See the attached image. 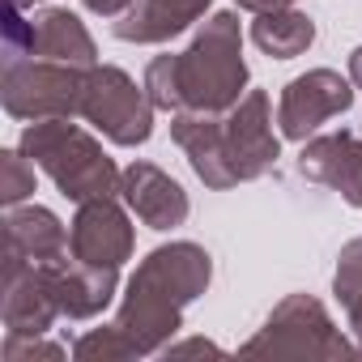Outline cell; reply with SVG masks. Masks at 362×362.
I'll return each instance as SVG.
<instances>
[{
    "label": "cell",
    "instance_id": "6da1fadb",
    "mask_svg": "<svg viewBox=\"0 0 362 362\" xmlns=\"http://www.w3.org/2000/svg\"><path fill=\"white\" fill-rule=\"evenodd\" d=\"M209 277H214L209 252L188 239L162 243L136 264L115 315V328L136 358L162 354L175 341V332L184 328V307L209 290Z\"/></svg>",
    "mask_w": 362,
    "mask_h": 362
},
{
    "label": "cell",
    "instance_id": "7a4b0ae2",
    "mask_svg": "<svg viewBox=\"0 0 362 362\" xmlns=\"http://www.w3.org/2000/svg\"><path fill=\"white\" fill-rule=\"evenodd\" d=\"M175 81H179V111L226 115L247 94L243 30L230 9L214 13L192 39V47L175 56Z\"/></svg>",
    "mask_w": 362,
    "mask_h": 362
},
{
    "label": "cell",
    "instance_id": "3957f363",
    "mask_svg": "<svg viewBox=\"0 0 362 362\" xmlns=\"http://www.w3.org/2000/svg\"><path fill=\"white\" fill-rule=\"evenodd\" d=\"M18 149L35 166H43L56 179V188L77 205L119 197L124 170H115V162L103 153V145L73 119H35V124H26Z\"/></svg>",
    "mask_w": 362,
    "mask_h": 362
},
{
    "label": "cell",
    "instance_id": "277c9868",
    "mask_svg": "<svg viewBox=\"0 0 362 362\" xmlns=\"http://www.w3.org/2000/svg\"><path fill=\"white\" fill-rule=\"evenodd\" d=\"M243 358H354L358 349L345 341V332L332 324V315L324 311L320 298L311 294H290L273 307V315L264 320V328L239 349Z\"/></svg>",
    "mask_w": 362,
    "mask_h": 362
},
{
    "label": "cell",
    "instance_id": "5b68a950",
    "mask_svg": "<svg viewBox=\"0 0 362 362\" xmlns=\"http://www.w3.org/2000/svg\"><path fill=\"white\" fill-rule=\"evenodd\" d=\"M153 103L145 94V81L136 86L124 69L115 64H94L86 69V86H81V119L94 124L107 141L132 149L145 145L153 132Z\"/></svg>",
    "mask_w": 362,
    "mask_h": 362
},
{
    "label": "cell",
    "instance_id": "8992f818",
    "mask_svg": "<svg viewBox=\"0 0 362 362\" xmlns=\"http://www.w3.org/2000/svg\"><path fill=\"white\" fill-rule=\"evenodd\" d=\"M81 86L86 69L56 64V60H18L5 64L0 77V98L13 119H73L81 111Z\"/></svg>",
    "mask_w": 362,
    "mask_h": 362
},
{
    "label": "cell",
    "instance_id": "52a82bcc",
    "mask_svg": "<svg viewBox=\"0 0 362 362\" xmlns=\"http://www.w3.org/2000/svg\"><path fill=\"white\" fill-rule=\"evenodd\" d=\"M349 107H354V81H345L332 69H311L281 90L277 128L286 141H307L320 124H328L332 115H345Z\"/></svg>",
    "mask_w": 362,
    "mask_h": 362
},
{
    "label": "cell",
    "instance_id": "ba28073f",
    "mask_svg": "<svg viewBox=\"0 0 362 362\" xmlns=\"http://www.w3.org/2000/svg\"><path fill=\"white\" fill-rule=\"evenodd\" d=\"M222 132H226V153L230 166L239 175V184L260 179L277 166L281 141L273 132V115H269V94L264 90H247L226 115H222Z\"/></svg>",
    "mask_w": 362,
    "mask_h": 362
},
{
    "label": "cell",
    "instance_id": "9c48e42d",
    "mask_svg": "<svg viewBox=\"0 0 362 362\" xmlns=\"http://www.w3.org/2000/svg\"><path fill=\"white\" fill-rule=\"evenodd\" d=\"M0 315H5V332H18V337H43L60 315V303H56L43 269L35 260H26L18 247H9V243H5Z\"/></svg>",
    "mask_w": 362,
    "mask_h": 362
},
{
    "label": "cell",
    "instance_id": "30bf717a",
    "mask_svg": "<svg viewBox=\"0 0 362 362\" xmlns=\"http://www.w3.org/2000/svg\"><path fill=\"white\" fill-rule=\"evenodd\" d=\"M69 252L98 269H119L132 256V222L115 205V197L77 205V218L69 226Z\"/></svg>",
    "mask_w": 362,
    "mask_h": 362
},
{
    "label": "cell",
    "instance_id": "8fae6325",
    "mask_svg": "<svg viewBox=\"0 0 362 362\" xmlns=\"http://www.w3.org/2000/svg\"><path fill=\"white\" fill-rule=\"evenodd\" d=\"M56 303H60V315L69 320H94L111 307L115 290H119V269H98V264H86L77 260L73 252L39 264Z\"/></svg>",
    "mask_w": 362,
    "mask_h": 362
},
{
    "label": "cell",
    "instance_id": "7c38bea8",
    "mask_svg": "<svg viewBox=\"0 0 362 362\" xmlns=\"http://www.w3.org/2000/svg\"><path fill=\"white\" fill-rule=\"evenodd\" d=\"M298 170L303 179L341 192L354 209H362V136H354L349 128L303 141Z\"/></svg>",
    "mask_w": 362,
    "mask_h": 362
},
{
    "label": "cell",
    "instance_id": "4fadbf2b",
    "mask_svg": "<svg viewBox=\"0 0 362 362\" xmlns=\"http://www.w3.org/2000/svg\"><path fill=\"white\" fill-rule=\"evenodd\" d=\"M119 197L124 205L149 226V230H175V226H184L188 222V192L175 184V179L153 166V162H132L124 166V179H119Z\"/></svg>",
    "mask_w": 362,
    "mask_h": 362
},
{
    "label": "cell",
    "instance_id": "5bb4252c",
    "mask_svg": "<svg viewBox=\"0 0 362 362\" xmlns=\"http://www.w3.org/2000/svg\"><path fill=\"white\" fill-rule=\"evenodd\" d=\"M170 136L175 145L188 153L192 170L205 188H235L239 175L230 166V153H226V132H222V115H209V111H175L170 119Z\"/></svg>",
    "mask_w": 362,
    "mask_h": 362
},
{
    "label": "cell",
    "instance_id": "9a60e30c",
    "mask_svg": "<svg viewBox=\"0 0 362 362\" xmlns=\"http://www.w3.org/2000/svg\"><path fill=\"white\" fill-rule=\"evenodd\" d=\"M209 13V0H136L115 22V39L124 43H166L184 35L192 22Z\"/></svg>",
    "mask_w": 362,
    "mask_h": 362
},
{
    "label": "cell",
    "instance_id": "2e32d148",
    "mask_svg": "<svg viewBox=\"0 0 362 362\" xmlns=\"http://www.w3.org/2000/svg\"><path fill=\"white\" fill-rule=\"evenodd\" d=\"M5 243L18 247L26 260L47 264V260H56V256L69 252V230L43 205H13L9 218H5Z\"/></svg>",
    "mask_w": 362,
    "mask_h": 362
},
{
    "label": "cell",
    "instance_id": "e0dca14e",
    "mask_svg": "<svg viewBox=\"0 0 362 362\" xmlns=\"http://www.w3.org/2000/svg\"><path fill=\"white\" fill-rule=\"evenodd\" d=\"M35 35H39V60H56V64H73V69H94L98 64V47H94L86 22L69 9L39 13Z\"/></svg>",
    "mask_w": 362,
    "mask_h": 362
},
{
    "label": "cell",
    "instance_id": "ac0fdd59",
    "mask_svg": "<svg viewBox=\"0 0 362 362\" xmlns=\"http://www.w3.org/2000/svg\"><path fill=\"white\" fill-rule=\"evenodd\" d=\"M252 43L273 60H294L315 43V22L307 13H298L294 5L290 9H269V13H256Z\"/></svg>",
    "mask_w": 362,
    "mask_h": 362
},
{
    "label": "cell",
    "instance_id": "d6986e66",
    "mask_svg": "<svg viewBox=\"0 0 362 362\" xmlns=\"http://www.w3.org/2000/svg\"><path fill=\"white\" fill-rule=\"evenodd\" d=\"M73 358H77V362H128V358H136V354H132V345L119 337L115 324H103V328L86 332V337L73 345Z\"/></svg>",
    "mask_w": 362,
    "mask_h": 362
},
{
    "label": "cell",
    "instance_id": "ffe728a7",
    "mask_svg": "<svg viewBox=\"0 0 362 362\" xmlns=\"http://www.w3.org/2000/svg\"><path fill=\"white\" fill-rule=\"evenodd\" d=\"M0 158H5V162H0V166H5L0 201H5V205L13 209V205H22V201H30V197H35V162H30L22 149H5Z\"/></svg>",
    "mask_w": 362,
    "mask_h": 362
},
{
    "label": "cell",
    "instance_id": "44dd1931",
    "mask_svg": "<svg viewBox=\"0 0 362 362\" xmlns=\"http://www.w3.org/2000/svg\"><path fill=\"white\" fill-rule=\"evenodd\" d=\"M145 94L158 111H179V81H175V56H153L145 69Z\"/></svg>",
    "mask_w": 362,
    "mask_h": 362
},
{
    "label": "cell",
    "instance_id": "7402d4cb",
    "mask_svg": "<svg viewBox=\"0 0 362 362\" xmlns=\"http://www.w3.org/2000/svg\"><path fill=\"white\" fill-rule=\"evenodd\" d=\"M39 56V35H35V22L22 18L18 5H9L5 13V64H18V60H35Z\"/></svg>",
    "mask_w": 362,
    "mask_h": 362
},
{
    "label": "cell",
    "instance_id": "603a6c76",
    "mask_svg": "<svg viewBox=\"0 0 362 362\" xmlns=\"http://www.w3.org/2000/svg\"><path fill=\"white\" fill-rule=\"evenodd\" d=\"M332 290H337L341 307L354 303V298L362 294V239H349V243L341 247V256H337V273H332Z\"/></svg>",
    "mask_w": 362,
    "mask_h": 362
},
{
    "label": "cell",
    "instance_id": "cb8c5ba5",
    "mask_svg": "<svg viewBox=\"0 0 362 362\" xmlns=\"http://www.w3.org/2000/svg\"><path fill=\"white\" fill-rule=\"evenodd\" d=\"M0 358L5 362H35V358H47V362H60L64 349L43 341V337H18V332H5V345H0Z\"/></svg>",
    "mask_w": 362,
    "mask_h": 362
},
{
    "label": "cell",
    "instance_id": "d4e9b609",
    "mask_svg": "<svg viewBox=\"0 0 362 362\" xmlns=\"http://www.w3.org/2000/svg\"><path fill=\"white\" fill-rule=\"evenodd\" d=\"M197 354H214V358H222L226 349H222V345H214V341H205V337H188V341H179V345L170 341V345L162 349V358H166V362H170V358H197Z\"/></svg>",
    "mask_w": 362,
    "mask_h": 362
},
{
    "label": "cell",
    "instance_id": "484cf974",
    "mask_svg": "<svg viewBox=\"0 0 362 362\" xmlns=\"http://www.w3.org/2000/svg\"><path fill=\"white\" fill-rule=\"evenodd\" d=\"M81 5L90 13H98V18H119V13H128L136 5V0H81Z\"/></svg>",
    "mask_w": 362,
    "mask_h": 362
},
{
    "label": "cell",
    "instance_id": "4316f807",
    "mask_svg": "<svg viewBox=\"0 0 362 362\" xmlns=\"http://www.w3.org/2000/svg\"><path fill=\"white\" fill-rule=\"evenodd\" d=\"M239 9H247V13H269V9H290L294 0H235Z\"/></svg>",
    "mask_w": 362,
    "mask_h": 362
},
{
    "label": "cell",
    "instance_id": "83f0119b",
    "mask_svg": "<svg viewBox=\"0 0 362 362\" xmlns=\"http://www.w3.org/2000/svg\"><path fill=\"white\" fill-rule=\"evenodd\" d=\"M349 81H354V90H362V47L349 52Z\"/></svg>",
    "mask_w": 362,
    "mask_h": 362
},
{
    "label": "cell",
    "instance_id": "f1b7e54d",
    "mask_svg": "<svg viewBox=\"0 0 362 362\" xmlns=\"http://www.w3.org/2000/svg\"><path fill=\"white\" fill-rule=\"evenodd\" d=\"M9 5H18V9H30V5H39V0H9Z\"/></svg>",
    "mask_w": 362,
    "mask_h": 362
},
{
    "label": "cell",
    "instance_id": "f546056e",
    "mask_svg": "<svg viewBox=\"0 0 362 362\" xmlns=\"http://www.w3.org/2000/svg\"><path fill=\"white\" fill-rule=\"evenodd\" d=\"M358 354H362V345H358Z\"/></svg>",
    "mask_w": 362,
    "mask_h": 362
}]
</instances>
